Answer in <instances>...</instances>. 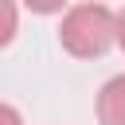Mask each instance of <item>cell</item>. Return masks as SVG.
<instances>
[{
    "mask_svg": "<svg viewBox=\"0 0 125 125\" xmlns=\"http://www.w3.org/2000/svg\"><path fill=\"white\" fill-rule=\"evenodd\" d=\"M59 43L74 59H102L117 43V12L105 0H82L62 12Z\"/></svg>",
    "mask_w": 125,
    "mask_h": 125,
    "instance_id": "6da1fadb",
    "label": "cell"
},
{
    "mask_svg": "<svg viewBox=\"0 0 125 125\" xmlns=\"http://www.w3.org/2000/svg\"><path fill=\"white\" fill-rule=\"evenodd\" d=\"M98 125H125V74H113L98 90Z\"/></svg>",
    "mask_w": 125,
    "mask_h": 125,
    "instance_id": "7a4b0ae2",
    "label": "cell"
},
{
    "mask_svg": "<svg viewBox=\"0 0 125 125\" xmlns=\"http://www.w3.org/2000/svg\"><path fill=\"white\" fill-rule=\"evenodd\" d=\"M20 31V0H0V51Z\"/></svg>",
    "mask_w": 125,
    "mask_h": 125,
    "instance_id": "3957f363",
    "label": "cell"
},
{
    "mask_svg": "<svg viewBox=\"0 0 125 125\" xmlns=\"http://www.w3.org/2000/svg\"><path fill=\"white\" fill-rule=\"evenodd\" d=\"M27 12H35V16H59V12H66L70 8V0H20Z\"/></svg>",
    "mask_w": 125,
    "mask_h": 125,
    "instance_id": "277c9868",
    "label": "cell"
},
{
    "mask_svg": "<svg viewBox=\"0 0 125 125\" xmlns=\"http://www.w3.org/2000/svg\"><path fill=\"white\" fill-rule=\"evenodd\" d=\"M0 125H23L20 109H16V105H8V102H0Z\"/></svg>",
    "mask_w": 125,
    "mask_h": 125,
    "instance_id": "5b68a950",
    "label": "cell"
},
{
    "mask_svg": "<svg viewBox=\"0 0 125 125\" xmlns=\"http://www.w3.org/2000/svg\"><path fill=\"white\" fill-rule=\"evenodd\" d=\"M117 47H121V55H125V8L117 12Z\"/></svg>",
    "mask_w": 125,
    "mask_h": 125,
    "instance_id": "8992f818",
    "label": "cell"
}]
</instances>
